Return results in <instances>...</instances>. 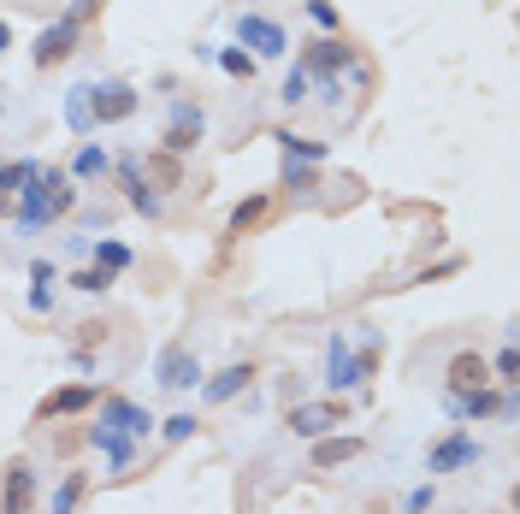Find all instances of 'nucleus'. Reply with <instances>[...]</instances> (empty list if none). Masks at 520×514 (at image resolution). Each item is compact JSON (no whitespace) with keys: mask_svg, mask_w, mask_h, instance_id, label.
Wrapping results in <instances>:
<instances>
[{"mask_svg":"<svg viewBox=\"0 0 520 514\" xmlns=\"http://www.w3.org/2000/svg\"><path fill=\"white\" fill-rule=\"evenodd\" d=\"M6 201H12V195H0V219H6Z\"/></svg>","mask_w":520,"mask_h":514,"instance_id":"nucleus-41","label":"nucleus"},{"mask_svg":"<svg viewBox=\"0 0 520 514\" xmlns=\"http://www.w3.org/2000/svg\"><path fill=\"white\" fill-rule=\"evenodd\" d=\"M65 125L77 130V136H89V130H95V113H89V83L65 89Z\"/></svg>","mask_w":520,"mask_h":514,"instance_id":"nucleus-21","label":"nucleus"},{"mask_svg":"<svg viewBox=\"0 0 520 514\" xmlns=\"http://www.w3.org/2000/svg\"><path fill=\"white\" fill-rule=\"evenodd\" d=\"M213 60L225 65V77H237V83L255 77V54H249V48H213Z\"/></svg>","mask_w":520,"mask_h":514,"instance_id":"nucleus-26","label":"nucleus"},{"mask_svg":"<svg viewBox=\"0 0 520 514\" xmlns=\"http://www.w3.org/2000/svg\"><path fill=\"white\" fill-rule=\"evenodd\" d=\"M479 455H485V450H479V438H467V432H450L444 444H432L426 467H432V473H455V467H473Z\"/></svg>","mask_w":520,"mask_h":514,"instance_id":"nucleus-11","label":"nucleus"},{"mask_svg":"<svg viewBox=\"0 0 520 514\" xmlns=\"http://www.w3.org/2000/svg\"><path fill=\"white\" fill-rule=\"evenodd\" d=\"M201 136H207V113L195 107L190 95H178V101H172V113H166V130H160V148L184 160V154H195V142H201Z\"/></svg>","mask_w":520,"mask_h":514,"instance_id":"nucleus-1","label":"nucleus"},{"mask_svg":"<svg viewBox=\"0 0 520 514\" xmlns=\"http://www.w3.org/2000/svg\"><path fill=\"white\" fill-rule=\"evenodd\" d=\"M325 385H331V390H361V385H367V373H361V355L349 349V337H343V331L325 343Z\"/></svg>","mask_w":520,"mask_h":514,"instance_id":"nucleus-6","label":"nucleus"},{"mask_svg":"<svg viewBox=\"0 0 520 514\" xmlns=\"http://www.w3.org/2000/svg\"><path fill=\"white\" fill-rule=\"evenodd\" d=\"M30 178H36V160H12V166H0V195H18Z\"/></svg>","mask_w":520,"mask_h":514,"instance_id":"nucleus-28","label":"nucleus"},{"mask_svg":"<svg viewBox=\"0 0 520 514\" xmlns=\"http://www.w3.org/2000/svg\"><path fill=\"white\" fill-rule=\"evenodd\" d=\"M89 444H95V450L107 455L113 467H130V432H113V426H95V432H89Z\"/></svg>","mask_w":520,"mask_h":514,"instance_id":"nucleus-22","label":"nucleus"},{"mask_svg":"<svg viewBox=\"0 0 520 514\" xmlns=\"http://www.w3.org/2000/svg\"><path fill=\"white\" fill-rule=\"evenodd\" d=\"M77 343H83V349L107 343V325H101V320H83V325H77Z\"/></svg>","mask_w":520,"mask_h":514,"instance_id":"nucleus-34","label":"nucleus"},{"mask_svg":"<svg viewBox=\"0 0 520 514\" xmlns=\"http://www.w3.org/2000/svg\"><path fill=\"white\" fill-rule=\"evenodd\" d=\"M101 178H113V154L101 142H83L71 154V184H101Z\"/></svg>","mask_w":520,"mask_h":514,"instance_id":"nucleus-15","label":"nucleus"},{"mask_svg":"<svg viewBox=\"0 0 520 514\" xmlns=\"http://www.w3.org/2000/svg\"><path fill=\"white\" fill-rule=\"evenodd\" d=\"M302 71H308V77H320V83H337L343 71H355V48H349L343 36H320V42H308Z\"/></svg>","mask_w":520,"mask_h":514,"instance_id":"nucleus-5","label":"nucleus"},{"mask_svg":"<svg viewBox=\"0 0 520 514\" xmlns=\"http://www.w3.org/2000/svg\"><path fill=\"white\" fill-rule=\"evenodd\" d=\"M30 308L48 314V308H54V290H48V284H30Z\"/></svg>","mask_w":520,"mask_h":514,"instance_id":"nucleus-36","label":"nucleus"},{"mask_svg":"<svg viewBox=\"0 0 520 514\" xmlns=\"http://www.w3.org/2000/svg\"><path fill=\"white\" fill-rule=\"evenodd\" d=\"M444 408H450L455 420H497V414H509L515 402H509V385L503 390L479 385V390H467V396H444Z\"/></svg>","mask_w":520,"mask_h":514,"instance_id":"nucleus-8","label":"nucleus"},{"mask_svg":"<svg viewBox=\"0 0 520 514\" xmlns=\"http://www.w3.org/2000/svg\"><path fill=\"white\" fill-rule=\"evenodd\" d=\"M89 260H95V266H107V272H125L130 249L119 243V237H89Z\"/></svg>","mask_w":520,"mask_h":514,"instance_id":"nucleus-23","label":"nucleus"},{"mask_svg":"<svg viewBox=\"0 0 520 514\" xmlns=\"http://www.w3.org/2000/svg\"><path fill=\"white\" fill-rule=\"evenodd\" d=\"M30 278L36 284H54V260H30Z\"/></svg>","mask_w":520,"mask_h":514,"instance_id":"nucleus-39","label":"nucleus"},{"mask_svg":"<svg viewBox=\"0 0 520 514\" xmlns=\"http://www.w3.org/2000/svg\"><path fill=\"white\" fill-rule=\"evenodd\" d=\"M444 385H450V396H467V390L491 385V361L479 349H461V355H450V367H444Z\"/></svg>","mask_w":520,"mask_h":514,"instance_id":"nucleus-10","label":"nucleus"},{"mask_svg":"<svg viewBox=\"0 0 520 514\" xmlns=\"http://www.w3.org/2000/svg\"><path fill=\"white\" fill-rule=\"evenodd\" d=\"M249 379H255V367H249V361H231L225 373L201 379V396H207V402H231V396H237V390L249 385Z\"/></svg>","mask_w":520,"mask_h":514,"instance_id":"nucleus-16","label":"nucleus"},{"mask_svg":"<svg viewBox=\"0 0 520 514\" xmlns=\"http://www.w3.org/2000/svg\"><path fill=\"white\" fill-rule=\"evenodd\" d=\"M136 107H142V95L130 89L125 77L89 83V113H95V130H101V125H125V119H136Z\"/></svg>","mask_w":520,"mask_h":514,"instance_id":"nucleus-2","label":"nucleus"},{"mask_svg":"<svg viewBox=\"0 0 520 514\" xmlns=\"http://www.w3.org/2000/svg\"><path fill=\"white\" fill-rule=\"evenodd\" d=\"M95 12H101V0H71V12H65V18H71V24H89Z\"/></svg>","mask_w":520,"mask_h":514,"instance_id":"nucleus-35","label":"nucleus"},{"mask_svg":"<svg viewBox=\"0 0 520 514\" xmlns=\"http://www.w3.org/2000/svg\"><path fill=\"white\" fill-rule=\"evenodd\" d=\"M113 278H119V272H107V266H95V260H89L83 272H71V290H83V296H107V290H113Z\"/></svg>","mask_w":520,"mask_h":514,"instance_id":"nucleus-24","label":"nucleus"},{"mask_svg":"<svg viewBox=\"0 0 520 514\" xmlns=\"http://www.w3.org/2000/svg\"><path fill=\"white\" fill-rule=\"evenodd\" d=\"M355 455H361V438H331V432H325V438H314V467H337V461H355Z\"/></svg>","mask_w":520,"mask_h":514,"instance_id":"nucleus-20","label":"nucleus"},{"mask_svg":"<svg viewBox=\"0 0 520 514\" xmlns=\"http://www.w3.org/2000/svg\"><path fill=\"white\" fill-rule=\"evenodd\" d=\"M77 225H83V231H107V213H101V207H89V213H83Z\"/></svg>","mask_w":520,"mask_h":514,"instance_id":"nucleus-38","label":"nucleus"},{"mask_svg":"<svg viewBox=\"0 0 520 514\" xmlns=\"http://www.w3.org/2000/svg\"><path fill=\"white\" fill-rule=\"evenodd\" d=\"M130 207H136L142 219H160V213H166V201H160V190H148V178L130 184Z\"/></svg>","mask_w":520,"mask_h":514,"instance_id":"nucleus-29","label":"nucleus"},{"mask_svg":"<svg viewBox=\"0 0 520 514\" xmlns=\"http://www.w3.org/2000/svg\"><path fill=\"white\" fill-rule=\"evenodd\" d=\"M95 402H101V390H95V385H65V390H54V396H48L36 414H42V420H65V414H83V408H95Z\"/></svg>","mask_w":520,"mask_h":514,"instance_id":"nucleus-14","label":"nucleus"},{"mask_svg":"<svg viewBox=\"0 0 520 514\" xmlns=\"http://www.w3.org/2000/svg\"><path fill=\"white\" fill-rule=\"evenodd\" d=\"M266 219H272V195L255 190L249 201H237V207H231V237H249V231H260Z\"/></svg>","mask_w":520,"mask_h":514,"instance_id":"nucleus-17","label":"nucleus"},{"mask_svg":"<svg viewBox=\"0 0 520 514\" xmlns=\"http://www.w3.org/2000/svg\"><path fill=\"white\" fill-rule=\"evenodd\" d=\"M77 36H83V24H71V18H54V24L36 36L30 60L42 65V71H48V65H60V60H71V54H77Z\"/></svg>","mask_w":520,"mask_h":514,"instance_id":"nucleus-9","label":"nucleus"},{"mask_svg":"<svg viewBox=\"0 0 520 514\" xmlns=\"http://www.w3.org/2000/svg\"><path fill=\"white\" fill-rule=\"evenodd\" d=\"M6 48H12V24L0 18V60H6Z\"/></svg>","mask_w":520,"mask_h":514,"instance_id":"nucleus-40","label":"nucleus"},{"mask_svg":"<svg viewBox=\"0 0 520 514\" xmlns=\"http://www.w3.org/2000/svg\"><path fill=\"white\" fill-rule=\"evenodd\" d=\"M166 438H172V444L195 438V414H172V420H166Z\"/></svg>","mask_w":520,"mask_h":514,"instance_id":"nucleus-33","label":"nucleus"},{"mask_svg":"<svg viewBox=\"0 0 520 514\" xmlns=\"http://www.w3.org/2000/svg\"><path fill=\"white\" fill-rule=\"evenodd\" d=\"M154 379H160L166 390H195V385H201V361H195V349L166 343V349H160V361H154Z\"/></svg>","mask_w":520,"mask_h":514,"instance_id":"nucleus-7","label":"nucleus"},{"mask_svg":"<svg viewBox=\"0 0 520 514\" xmlns=\"http://www.w3.org/2000/svg\"><path fill=\"white\" fill-rule=\"evenodd\" d=\"M432 509V485H420V491H408V514H426Z\"/></svg>","mask_w":520,"mask_h":514,"instance_id":"nucleus-37","label":"nucleus"},{"mask_svg":"<svg viewBox=\"0 0 520 514\" xmlns=\"http://www.w3.org/2000/svg\"><path fill=\"white\" fill-rule=\"evenodd\" d=\"M83 485H89L83 473H65L60 485H54V503H48V514H71L77 503H83Z\"/></svg>","mask_w":520,"mask_h":514,"instance_id":"nucleus-25","label":"nucleus"},{"mask_svg":"<svg viewBox=\"0 0 520 514\" xmlns=\"http://www.w3.org/2000/svg\"><path fill=\"white\" fill-rule=\"evenodd\" d=\"M101 426H113V432H130V438H142L154 420H148V408H136L125 396H101Z\"/></svg>","mask_w":520,"mask_h":514,"instance_id":"nucleus-13","label":"nucleus"},{"mask_svg":"<svg viewBox=\"0 0 520 514\" xmlns=\"http://www.w3.org/2000/svg\"><path fill=\"white\" fill-rule=\"evenodd\" d=\"M30 497H36V473H30V461H12L6 485H0V514H30Z\"/></svg>","mask_w":520,"mask_h":514,"instance_id":"nucleus-12","label":"nucleus"},{"mask_svg":"<svg viewBox=\"0 0 520 514\" xmlns=\"http://www.w3.org/2000/svg\"><path fill=\"white\" fill-rule=\"evenodd\" d=\"M308 18L320 24L325 36H337V6H331V0H308Z\"/></svg>","mask_w":520,"mask_h":514,"instance_id":"nucleus-32","label":"nucleus"},{"mask_svg":"<svg viewBox=\"0 0 520 514\" xmlns=\"http://www.w3.org/2000/svg\"><path fill=\"white\" fill-rule=\"evenodd\" d=\"M0 101H6V89H0Z\"/></svg>","mask_w":520,"mask_h":514,"instance_id":"nucleus-42","label":"nucleus"},{"mask_svg":"<svg viewBox=\"0 0 520 514\" xmlns=\"http://www.w3.org/2000/svg\"><path fill=\"white\" fill-rule=\"evenodd\" d=\"M308 83H314V77H308V71L296 65V71H290V77L278 83V101H284V107H302V101H308Z\"/></svg>","mask_w":520,"mask_h":514,"instance_id":"nucleus-30","label":"nucleus"},{"mask_svg":"<svg viewBox=\"0 0 520 514\" xmlns=\"http://www.w3.org/2000/svg\"><path fill=\"white\" fill-rule=\"evenodd\" d=\"M284 190H290V195L320 190V172H314V166H296V160H284Z\"/></svg>","mask_w":520,"mask_h":514,"instance_id":"nucleus-27","label":"nucleus"},{"mask_svg":"<svg viewBox=\"0 0 520 514\" xmlns=\"http://www.w3.org/2000/svg\"><path fill=\"white\" fill-rule=\"evenodd\" d=\"M237 48H249L255 60H278V54H290V30H284L278 18L237 12Z\"/></svg>","mask_w":520,"mask_h":514,"instance_id":"nucleus-3","label":"nucleus"},{"mask_svg":"<svg viewBox=\"0 0 520 514\" xmlns=\"http://www.w3.org/2000/svg\"><path fill=\"white\" fill-rule=\"evenodd\" d=\"M272 142H278V148H284V160H296V166H320L325 154H331L320 136H290V130H278Z\"/></svg>","mask_w":520,"mask_h":514,"instance_id":"nucleus-19","label":"nucleus"},{"mask_svg":"<svg viewBox=\"0 0 520 514\" xmlns=\"http://www.w3.org/2000/svg\"><path fill=\"white\" fill-rule=\"evenodd\" d=\"M349 420V408H343V396H331V402H290V432L296 438H325V432H337Z\"/></svg>","mask_w":520,"mask_h":514,"instance_id":"nucleus-4","label":"nucleus"},{"mask_svg":"<svg viewBox=\"0 0 520 514\" xmlns=\"http://www.w3.org/2000/svg\"><path fill=\"white\" fill-rule=\"evenodd\" d=\"M142 172H148L154 190H184V166H178V154H166V148H154V154L142 160Z\"/></svg>","mask_w":520,"mask_h":514,"instance_id":"nucleus-18","label":"nucleus"},{"mask_svg":"<svg viewBox=\"0 0 520 514\" xmlns=\"http://www.w3.org/2000/svg\"><path fill=\"white\" fill-rule=\"evenodd\" d=\"M491 373H497V379H503V385H509V390L520 385V349H515V343H503V349H497V361H491Z\"/></svg>","mask_w":520,"mask_h":514,"instance_id":"nucleus-31","label":"nucleus"}]
</instances>
